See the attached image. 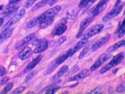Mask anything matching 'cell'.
I'll return each instance as SVG.
<instances>
[{
  "label": "cell",
  "mask_w": 125,
  "mask_h": 94,
  "mask_svg": "<svg viewBox=\"0 0 125 94\" xmlns=\"http://www.w3.org/2000/svg\"><path fill=\"white\" fill-rule=\"evenodd\" d=\"M124 52H120L115 56H113L112 60H111L110 63H109L105 66L102 68V69L100 70V73H102V74H104V73H106V72L109 71L111 68H112L117 65L120 63H121L122 61L124 60Z\"/></svg>",
  "instance_id": "6da1fadb"
},
{
  "label": "cell",
  "mask_w": 125,
  "mask_h": 94,
  "mask_svg": "<svg viewBox=\"0 0 125 94\" xmlns=\"http://www.w3.org/2000/svg\"><path fill=\"white\" fill-rule=\"evenodd\" d=\"M26 11L24 8H22L18 11V12H17L13 17L11 18L9 21L7 22L5 25H4L3 29H6L8 28H10L11 26L16 24L17 22H18L21 19L24 17Z\"/></svg>",
  "instance_id": "7a4b0ae2"
},
{
  "label": "cell",
  "mask_w": 125,
  "mask_h": 94,
  "mask_svg": "<svg viewBox=\"0 0 125 94\" xmlns=\"http://www.w3.org/2000/svg\"><path fill=\"white\" fill-rule=\"evenodd\" d=\"M104 28V25L103 24H97V25H94V27L88 30V31L84 34V35L83 36V39L88 40L90 38L94 37L101 32Z\"/></svg>",
  "instance_id": "3957f363"
},
{
  "label": "cell",
  "mask_w": 125,
  "mask_h": 94,
  "mask_svg": "<svg viewBox=\"0 0 125 94\" xmlns=\"http://www.w3.org/2000/svg\"><path fill=\"white\" fill-rule=\"evenodd\" d=\"M111 57V55L109 53H103L101 55L99 56V58L96 61L95 63L91 66V71H95L97 69L99 68L100 66L102 65L104 63L107 61Z\"/></svg>",
  "instance_id": "277c9868"
},
{
  "label": "cell",
  "mask_w": 125,
  "mask_h": 94,
  "mask_svg": "<svg viewBox=\"0 0 125 94\" xmlns=\"http://www.w3.org/2000/svg\"><path fill=\"white\" fill-rule=\"evenodd\" d=\"M61 7L59 5H56V6L52 7L51 9L48 10L45 12L43 13L42 15L40 17V21L43 19L46 18H54V17L58 14V12L61 11Z\"/></svg>",
  "instance_id": "5b68a950"
},
{
  "label": "cell",
  "mask_w": 125,
  "mask_h": 94,
  "mask_svg": "<svg viewBox=\"0 0 125 94\" xmlns=\"http://www.w3.org/2000/svg\"><path fill=\"white\" fill-rule=\"evenodd\" d=\"M123 5H117V6L115 7V8H113V10H112L111 11H110L109 12H107L105 15L104 16V18H103L102 20L104 22H107L109 20H111L115 17H116L117 15H118L121 11L123 10Z\"/></svg>",
  "instance_id": "8992f818"
},
{
  "label": "cell",
  "mask_w": 125,
  "mask_h": 94,
  "mask_svg": "<svg viewBox=\"0 0 125 94\" xmlns=\"http://www.w3.org/2000/svg\"><path fill=\"white\" fill-rule=\"evenodd\" d=\"M109 1V0H101L92 11L93 17L98 15L100 13L103 12L106 8L107 4Z\"/></svg>",
  "instance_id": "52a82bcc"
},
{
  "label": "cell",
  "mask_w": 125,
  "mask_h": 94,
  "mask_svg": "<svg viewBox=\"0 0 125 94\" xmlns=\"http://www.w3.org/2000/svg\"><path fill=\"white\" fill-rule=\"evenodd\" d=\"M110 37H111V35L109 34H107L106 35H104V37H102L101 38H100L98 41H97L95 44L93 45L92 47V51H95L101 48L106 43H107L109 41Z\"/></svg>",
  "instance_id": "ba28073f"
},
{
  "label": "cell",
  "mask_w": 125,
  "mask_h": 94,
  "mask_svg": "<svg viewBox=\"0 0 125 94\" xmlns=\"http://www.w3.org/2000/svg\"><path fill=\"white\" fill-rule=\"evenodd\" d=\"M66 23L67 21L65 18H63L59 22V25L55 28V30L53 32V35L55 36L61 35L65 32L67 30V27H66Z\"/></svg>",
  "instance_id": "9c48e42d"
},
{
  "label": "cell",
  "mask_w": 125,
  "mask_h": 94,
  "mask_svg": "<svg viewBox=\"0 0 125 94\" xmlns=\"http://www.w3.org/2000/svg\"><path fill=\"white\" fill-rule=\"evenodd\" d=\"M92 17H87V18L83 19V20L81 21L79 27V33H78V35H77V38H79L82 36V33L87 28V27L89 25V24L92 22Z\"/></svg>",
  "instance_id": "30bf717a"
},
{
  "label": "cell",
  "mask_w": 125,
  "mask_h": 94,
  "mask_svg": "<svg viewBox=\"0 0 125 94\" xmlns=\"http://www.w3.org/2000/svg\"><path fill=\"white\" fill-rule=\"evenodd\" d=\"M42 58V55H40L38 56L37 57H36L35 58H34L31 62H30V63L27 65V66L25 68L24 70V73H28V72L31 71L40 63Z\"/></svg>",
  "instance_id": "8fae6325"
},
{
  "label": "cell",
  "mask_w": 125,
  "mask_h": 94,
  "mask_svg": "<svg viewBox=\"0 0 125 94\" xmlns=\"http://www.w3.org/2000/svg\"><path fill=\"white\" fill-rule=\"evenodd\" d=\"M34 37H35L34 34H29L28 35H27V37H25L24 38L22 39V40H20V41L16 43L15 45H14V48H15V50H17L21 48L22 47H24V45H25L26 44H28V43L30 42L31 40H32Z\"/></svg>",
  "instance_id": "7c38bea8"
},
{
  "label": "cell",
  "mask_w": 125,
  "mask_h": 94,
  "mask_svg": "<svg viewBox=\"0 0 125 94\" xmlns=\"http://www.w3.org/2000/svg\"><path fill=\"white\" fill-rule=\"evenodd\" d=\"M91 74V72L88 69H83L82 71L80 72L79 73H78V74H76L75 76H72V77L69 78L68 79V81L71 82V81H79L81 79H83L85 78L86 77L89 76Z\"/></svg>",
  "instance_id": "4fadbf2b"
},
{
  "label": "cell",
  "mask_w": 125,
  "mask_h": 94,
  "mask_svg": "<svg viewBox=\"0 0 125 94\" xmlns=\"http://www.w3.org/2000/svg\"><path fill=\"white\" fill-rule=\"evenodd\" d=\"M48 47V42L46 40H42V41H40L38 43L37 47L34 50V53H38L42 52L47 50Z\"/></svg>",
  "instance_id": "5bb4252c"
},
{
  "label": "cell",
  "mask_w": 125,
  "mask_h": 94,
  "mask_svg": "<svg viewBox=\"0 0 125 94\" xmlns=\"http://www.w3.org/2000/svg\"><path fill=\"white\" fill-rule=\"evenodd\" d=\"M32 53V50L30 47H26L19 53L18 56L20 60L24 61L27 60Z\"/></svg>",
  "instance_id": "9a60e30c"
},
{
  "label": "cell",
  "mask_w": 125,
  "mask_h": 94,
  "mask_svg": "<svg viewBox=\"0 0 125 94\" xmlns=\"http://www.w3.org/2000/svg\"><path fill=\"white\" fill-rule=\"evenodd\" d=\"M12 32L13 28H8L3 30V31L0 33V43L11 37L12 34Z\"/></svg>",
  "instance_id": "2e32d148"
},
{
  "label": "cell",
  "mask_w": 125,
  "mask_h": 94,
  "mask_svg": "<svg viewBox=\"0 0 125 94\" xmlns=\"http://www.w3.org/2000/svg\"><path fill=\"white\" fill-rule=\"evenodd\" d=\"M72 49H69V50L67 51L65 53L62 54V55L59 56V57L57 58L55 60V61H56V63H57L58 65L62 64V63H64V61H65L67 60L68 58L72 56Z\"/></svg>",
  "instance_id": "e0dca14e"
},
{
  "label": "cell",
  "mask_w": 125,
  "mask_h": 94,
  "mask_svg": "<svg viewBox=\"0 0 125 94\" xmlns=\"http://www.w3.org/2000/svg\"><path fill=\"white\" fill-rule=\"evenodd\" d=\"M54 21V18H46L41 20L39 22V28L45 29L50 26Z\"/></svg>",
  "instance_id": "ac0fdd59"
},
{
  "label": "cell",
  "mask_w": 125,
  "mask_h": 94,
  "mask_svg": "<svg viewBox=\"0 0 125 94\" xmlns=\"http://www.w3.org/2000/svg\"><path fill=\"white\" fill-rule=\"evenodd\" d=\"M125 41L124 40H122V41L117 42H116V44H113V45H112L111 47H110L107 49V52L108 53H111V52H113L114 51H115L116 50H118L119 48H121L122 47L125 45Z\"/></svg>",
  "instance_id": "d6986e66"
},
{
  "label": "cell",
  "mask_w": 125,
  "mask_h": 94,
  "mask_svg": "<svg viewBox=\"0 0 125 94\" xmlns=\"http://www.w3.org/2000/svg\"><path fill=\"white\" fill-rule=\"evenodd\" d=\"M68 71V66L67 65H63L61 68L58 71L56 72L55 74L53 75L52 79L53 81L56 80L58 78L61 77L63 74H65L66 72Z\"/></svg>",
  "instance_id": "ffe728a7"
},
{
  "label": "cell",
  "mask_w": 125,
  "mask_h": 94,
  "mask_svg": "<svg viewBox=\"0 0 125 94\" xmlns=\"http://www.w3.org/2000/svg\"><path fill=\"white\" fill-rule=\"evenodd\" d=\"M87 40H88L82 39V40H81V41L76 43V44L75 45V47H74V48L72 50V55H73V54H75V53L77 52L78 51H79L82 48H83L85 45V44L87 43Z\"/></svg>",
  "instance_id": "44dd1931"
},
{
  "label": "cell",
  "mask_w": 125,
  "mask_h": 94,
  "mask_svg": "<svg viewBox=\"0 0 125 94\" xmlns=\"http://www.w3.org/2000/svg\"><path fill=\"white\" fill-rule=\"evenodd\" d=\"M58 65L56 63V61H55V60L52 62L51 63H50L48 69H46V71L45 72L44 75H48L51 74L52 72H53L55 71V69L58 67Z\"/></svg>",
  "instance_id": "7402d4cb"
},
{
  "label": "cell",
  "mask_w": 125,
  "mask_h": 94,
  "mask_svg": "<svg viewBox=\"0 0 125 94\" xmlns=\"http://www.w3.org/2000/svg\"><path fill=\"white\" fill-rule=\"evenodd\" d=\"M117 34V37L118 38H122L123 37L125 34V20H123L122 24L119 26L117 28V31H116Z\"/></svg>",
  "instance_id": "603a6c76"
},
{
  "label": "cell",
  "mask_w": 125,
  "mask_h": 94,
  "mask_svg": "<svg viewBox=\"0 0 125 94\" xmlns=\"http://www.w3.org/2000/svg\"><path fill=\"white\" fill-rule=\"evenodd\" d=\"M39 22H40V17L38 16V17L33 18L32 20L28 22L26 24V27L28 29H31L37 25V24H38Z\"/></svg>",
  "instance_id": "cb8c5ba5"
},
{
  "label": "cell",
  "mask_w": 125,
  "mask_h": 94,
  "mask_svg": "<svg viewBox=\"0 0 125 94\" xmlns=\"http://www.w3.org/2000/svg\"><path fill=\"white\" fill-rule=\"evenodd\" d=\"M50 1L51 0H42L40 2H38L37 4L35 5V6L32 8V11H35V10H37L42 8V7L45 6L46 4L49 3Z\"/></svg>",
  "instance_id": "d4e9b609"
},
{
  "label": "cell",
  "mask_w": 125,
  "mask_h": 94,
  "mask_svg": "<svg viewBox=\"0 0 125 94\" xmlns=\"http://www.w3.org/2000/svg\"><path fill=\"white\" fill-rule=\"evenodd\" d=\"M18 9V7H10V8H8V9H7L6 11H5V12H4V16H5V17H10V15H11L12 14H14V13H15Z\"/></svg>",
  "instance_id": "484cf974"
},
{
  "label": "cell",
  "mask_w": 125,
  "mask_h": 94,
  "mask_svg": "<svg viewBox=\"0 0 125 94\" xmlns=\"http://www.w3.org/2000/svg\"><path fill=\"white\" fill-rule=\"evenodd\" d=\"M14 84H13L12 82H9L7 84L5 85V86L3 89H2V91L0 92V94H7L11 91V89L13 88Z\"/></svg>",
  "instance_id": "4316f807"
},
{
  "label": "cell",
  "mask_w": 125,
  "mask_h": 94,
  "mask_svg": "<svg viewBox=\"0 0 125 94\" xmlns=\"http://www.w3.org/2000/svg\"><path fill=\"white\" fill-rule=\"evenodd\" d=\"M60 89V86H55L53 87H51L49 88L48 89H47V91H46V94H55Z\"/></svg>",
  "instance_id": "83f0119b"
},
{
  "label": "cell",
  "mask_w": 125,
  "mask_h": 94,
  "mask_svg": "<svg viewBox=\"0 0 125 94\" xmlns=\"http://www.w3.org/2000/svg\"><path fill=\"white\" fill-rule=\"evenodd\" d=\"M89 50H90L89 47H86L84 48L82 51L81 52V53H80L79 56H78L79 59H80V60H81V59H82L85 56V55L88 52Z\"/></svg>",
  "instance_id": "f1b7e54d"
},
{
  "label": "cell",
  "mask_w": 125,
  "mask_h": 94,
  "mask_svg": "<svg viewBox=\"0 0 125 94\" xmlns=\"http://www.w3.org/2000/svg\"><path fill=\"white\" fill-rule=\"evenodd\" d=\"M37 1H38V0H27V1L25 2L24 7L27 8H30V7H31Z\"/></svg>",
  "instance_id": "f546056e"
},
{
  "label": "cell",
  "mask_w": 125,
  "mask_h": 94,
  "mask_svg": "<svg viewBox=\"0 0 125 94\" xmlns=\"http://www.w3.org/2000/svg\"><path fill=\"white\" fill-rule=\"evenodd\" d=\"M116 91L118 92H125V83H122L119 85L116 88Z\"/></svg>",
  "instance_id": "4dcf8cb0"
},
{
  "label": "cell",
  "mask_w": 125,
  "mask_h": 94,
  "mask_svg": "<svg viewBox=\"0 0 125 94\" xmlns=\"http://www.w3.org/2000/svg\"><path fill=\"white\" fill-rule=\"evenodd\" d=\"M66 39H67V38H66V36H62V37L59 38L58 39L57 42H56L57 46H59L62 44H63V43L66 41Z\"/></svg>",
  "instance_id": "1f68e13d"
},
{
  "label": "cell",
  "mask_w": 125,
  "mask_h": 94,
  "mask_svg": "<svg viewBox=\"0 0 125 94\" xmlns=\"http://www.w3.org/2000/svg\"><path fill=\"white\" fill-rule=\"evenodd\" d=\"M90 2V0H81V2H80L79 7L81 8H85L88 5L89 2Z\"/></svg>",
  "instance_id": "d6a6232c"
},
{
  "label": "cell",
  "mask_w": 125,
  "mask_h": 94,
  "mask_svg": "<svg viewBox=\"0 0 125 94\" xmlns=\"http://www.w3.org/2000/svg\"><path fill=\"white\" fill-rule=\"evenodd\" d=\"M25 89V86H20V87H18L14 90L13 92H12V94H20L22 93V92L24 91Z\"/></svg>",
  "instance_id": "836d02e7"
},
{
  "label": "cell",
  "mask_w": 125,
  "mask_h": 94,
  "mask_svg": "<svg viewBox=\"0 0 125 94\" xmlns=\"http://www.w3.org/2000/svg\"><path fill=\"white\" fill-rule=\"evenodd\" d=\"M34 75H35V72L34 71H32L31 72H30V73H28L27 76H26L25 82H28L30 81V80H31V79H32V78L34 76Z\"/></svg>",
  "instance_id": "e575fe53"
},
{
  "label": "cell",
  "mask_w": 125,
  "mask_h": 94,
  "mask_svg": "<svg viewBox=\"0 0 125 94\" xmlns=\"http://www.w3.org/2000/svg\"><path fill=\"white\" fill-rule=\"evenodd\" d=\"M9 77L8 76H4V77L1 80V82H0V85H5V84H7L8 82V81H9Z\"/></svg>",
  "instance_id": "d590c367"
},
{
  "label": "cell",
  "mask_w": 125,
  "mask_h": 94,
  "mask_svg": "<svg viewBox=\"0 0 125 94\" xmlns=\"http://www.w3.org/2000/svg\"><path fill=\"white\" fill-rule=\"evenodd\" d=\"M102 92V91L101 88H95L93 91H92L91 92H90L89 94H101Z\"/></svg>",
  "instance_id": "8d00e7d4"
},
{
  "label": "cell",
  "mask_w": 125,
  "mask_h": 94,
  "mask_svg": "<svg viewBox=\"0 0 125 94\" xmlns=\"http://www.w3.org/2000/svg\"><path fill=\"white\" fill-rule=\"evenodd\" d=\"M6 73V69L3 66H0V76H2Z\"/></svg>",
  "instance_id": "74e56055"
},
{
  "label": "cell",
  "mask_w": 125,
  "mask_h": 94,
  "mask_svg": "<svg viewBox=\"0 0 125 94\" xmlns=\"http://www.w3.org/2000/svg\"><path fill=\"white\" fill-rule=\"evenodd\" d=\"M58 1H59V0H51V1H49V5L52 6V5H53V4H56Z\"/></svg>",
  "instance_id": "f35d334b"
},
{
  "label": "cell",
  "mask_w": 125,
  "mask_h": 94,
  "mask_svg": "<svg viewBox=\"0 0 125 94\" xmlns=\"http://www.w3.org/2000/svg\"><path fill=\"white\" fill-rule=\"evenodd\" d=\"M20 1V0H10L9 4H10V5H11H11H12V4H15L17 3V2H19Z\"/></svg>",
  "instance_id": "ab89813d"
},
{
  "label": "cell",
  "mask_w": 125,
  "mask_h": 94,
  "mask_svg": "<svg viewBox=\"0 0 125 94\" xmlns=\"http://www.w3.org/2000/svg\"><path fill=\"white\" fill-rule=\"evenodd\" d=\"M3 22H4V19L2 18H0V27L2 26V24H3Z\"/></svg>",
  "instance_id": "60d3db41"
},
{
  "label": "cell",
  "mask_w": 125,
  "mask_h": 94,
  "mask_svg": "<svg viewBox=\"0 0 125 94\" xmlns=\"http://www.w3.org/2000/svg\"><path fill=\"white\" fill-rule=\"evenodd\" d=\"M121 1H122V0H117V2H116V4H115V7L117 6V5H118L119 4H120V2H121Z\"/></svg>",
  "instance_id": "b9f144b4"
},
{
  "label": "cell",
  "mask_w": 125,
  "mask_h": 94,
  "mask_svg": "<svg viewBox=\"0 0 125 94\" xmlns=\"http://www.w3.org/2000/svg\"><path fill=\"white\" fill-rule=\"evenodd\" d=\"M96 1V0H90V2H92V3H94Z\"/></svg>",
  "instance_id": "7bdbcfd3"
},
{
  "label": "cell",
  "mask_w": 125,
  "mask_h": 94,
  "mask_svg": "<svg viewBox=\"0 0 125 94\" xmlns=\"http://www.w3.org/2000/svg\"><path fill=\"white\" fill-rule=\"evenodd\" d=\"M3 10V5H0V11Z\"/></svg>",
  "instance_id": "ee69618b"
}]
</instances>
